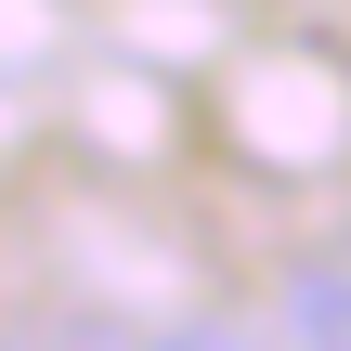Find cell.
Returning a JSON list of instances; mask_svg holds the SVG:
<instances>
[{
  "label": "cell",
  "mask_w": 351,
  "mask_h": 351,
  "mask_svg": "<svg viewBox=\"0 0 351 351\" xmlns=\"http://www.w3.org/2000/svg\"><path fill=\"white\" fill-rule=\"evenodd\" d=\"M287 339H313V351H351V261H313V274L287 287Z\"/></svg>",
  "instance_id": "cell-1"
}]
</instances>
